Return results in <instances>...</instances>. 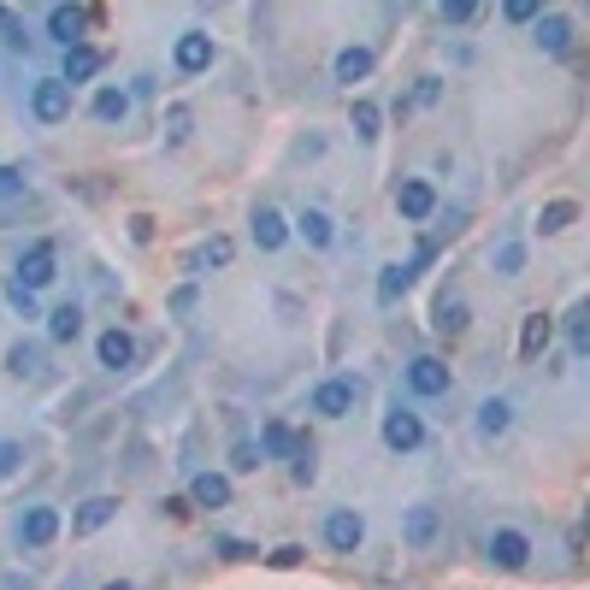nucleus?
<instances>
[{
	"instance_id": "f257e3e1",
	"label": "nucleus",
	"mask_w": 590,
	"mask_h": 590,
	"mask_svg": "<svg viewBox=\"0 0 590 590\" xmlns=\"http://www.w3.org/2000/svg\"><path fill=\"white\" fill-rule=\"evenodd\" d=\"M213 60H219V41H213L207 31H183L178 41H171V65H178V77H201V71H213Z\"/></svg>"
},
{
	"instance_id": "f03ea898",
	"label": "nucleus",
	"mask_w": 590,
	"mask_h": 590,
	"mask_svg": "<svg viewBox=\"0 0 590 590\" xmlns=\"http://www.w3.org/2000/svg\"><path fill=\"white\" fill-rule=\"evenodd\" d=\"M60 278V249H53V242H31V249H24V261H19V278L12 284H24V290H48V284Z\"/></svg>"
},
{
	"instance_id": "7ed1b4c3",
	"label": "nucleus",
	"mask_w": 590,
	"mask_h": 590,
	"mask_svg": "<svg viewBox=\"0 0 590 590\" xmlns=\"http://www.w3.org/2000/svg\"><path fill=\"white\" fill-rule=\"evenodd\" d=\"M420 443H425V420H420L413 408H401V401H396V408L384 413V449H390V455H413Z\"/></svg>"
},
{
	"instance_id": "20e7f679",
	"label": "nucleus",
	"mask_w": 590,
	"mask_h": 590,
	"mask_svg": "<svg viewBox=\"0 0 590 590\" xmlns=\"http://www.w3.org/2000/svg\"><path fill=\"white\" fill-rule=\"evenodd\" d=\"M484 561H491V567H502V573H520L526 561H531V538H526V531L496 526L491 538H484Z\"/></svg>"
},
{
	"instance_id": "39448f33",
	"label": "nucleus",
	"mask_w": 590,
	"mask_h": 590,
	"mask_svg": "<svg viewBox=\"0 0 590 590\" xmlns=\"http://www.w3.org/2000/svg\"><path fill=\"white\" fill-rule=\"evenodd\" d=\"M366 543V520L354 508H330L325 514V550L330 555H354Z\"/></svg>"
},
{
	"instance_id": "423d86ee",
	"label": "nucleus",
	"mask_w": 590,
	"mask_h": 590,
	"mask_svg": "<svg viewBox=\"0 0 590 590\" xmlns=\"http://www.w3.org/2000/svg\"><path fill=\"white\" fill-rule=\"evenodd\" d=\"M60 508H48V502H36V508H24L19 514V543L24 550H48L53 538H60Z\"/></svg>"
},
{
	"instance_id": "0eeeda50",
	"label": "nucleus",
	"mask_w": 590,
	"mask_h": 590,
	"mask_svg": "<svg viewBox=\"0 0 590 590\" xmlns=\"http://www.w3.org/2000/svg\"><path fill=\"white\" fill-rule=\"evenodd\" d=\"M401 378H408V390H413V396H425V401H431V396H449V384H455V378H449V366H443L437 354H413Z\"/></svg>"
},
{
	"instance_id": "6e6552de",
	"label": "nucleus",
	"mask_w": 590,
	"mask_h": 590,
	"mask_svg": "<svg viewBox=\"0 0 590 590\" xmlns=\"http://www.w3.org/2000/svg\"><path fill=\"white\" fill-rule=\"evenodd\" d=\"M396 213H401L408 225H425L431 213H437V190H431L425 178H401V183H396Z\"/></svg>"
},
{
	"instance_id": "1a4fd4ad",
	"label": "nucleus",
	"mask_w": 590,
	"mask_h": 590,
	"mask_svg": "<svg viewBox=\"0 0 590 590\" xmlns=\"http://www.w3.org/2000/svg\"><path fill=\"white\" fill-rule=\"evenodd\" d=\"M95 361L107 372H131L136 366V337H131V330H119V325H107L95 337Z\"/></svg>"
},
{
	"instance_id": "9d476101",
	"label": "nucleus",
	"mask_w": 590,
	"mask_h": 590,
	"mask_svg": "<svg viewBox=\"0 0 590 590\" xmlns=\"http://www.w3.org/2000/svg\"><path fill=\"white\" fill-rule=\"evenodd\" d=\"M437 531H443V514L431 508V502H413V508L401 514V543H408V550H431Z\"/></svg>"
},
{
	"instance_id": "9b49d317",
	"label": "nucleus",
	"mask_w": 590,
	"mask_h": 590,
	"mask_svg": "<svg viewBox=\"0 0 590 590\" xmlns=\"http://www.w3.org/2000/svg\"><path fill=\"white\" fill-rule=\"evenodd\" d=\"M31 112H36L41 124H65L71 119V89H65L60 77H41L36 89H31Z\"/></svg>"
},
{
	"instance_id": "f8f14e48",
	"label": "nucleus",
	"mask_w": 590,
	"mask_h": 590,
	"mask_svg": "<svg viewBox=\"0 0 590 590\" xmlns=\"http://www.w3.org/2000/svg\"><path fill=\"white\" fill-rule=\"evenodd\" d=\"M354 401H361V384H354V378H325L320 390H313V413L342 420V413H354Z\"/></svg>"
},
{
	"instance_id": "ddd939ff",
	"label": "nucleus",
	"mask_w": 590,
	"mask_h": 590,
	"mask_svg": "<svg viewBox=\"0 0 590 590\" xmlns=\"http://www.w3.org/2000/svg\"><path fill=\"white\" fill-rule=\"evenodd\" d=\"M100 19V12H89V7H48V36L60 41V48H77L83 41V31Z\"/></svg>"
},
{
	"instance_id": "4468645a",
	"label": "nucleus",
	"mask_w": 590,
	"mask_h": 590,
	"mask_svg": "<svg viewBox=\"0 0 590 590\" xmlns=\"http://www.w3.org/2000/svg\"><path fill=\"white\" fill-rule=\"evenodd\" d=\"M100 65H107V53L89 48V41H77V48H65V65H60V83L65 89H77V83L100 77Z\"/></svg>"
},
{
	"instance_id": "2eb2a0df",
	"label": "nucleus",
	"mask_w": 590,
	"mask_h": 590,
	"mask_svg": "<svg viewBox=\"0 0 590 590\" xmlns=\"http://www.w3.org/2000/svg\"><path fill=\"white\" fill-rule=\"evenodd\" d=\"M190 508H207V514H219V508H230V479L225 472H195L190 479Z\"/></svg>"
},
{
	"instance_id": "dca6fc26",
	"label": "nucleus",
	"mask_w": 590,
	"mask_h": 590,
	"mask_svg": "<svg viewBox=\"0 0 590 590\" xmlns=\"http://www.w3.org/2000/svg\"><path fill=\"white\" fill-rule=\"evenodd\" d=\"M112 520H119V496H89L77 514H71V531H77V538H95V531H107Z\"/></svg>"
},
{
	"instance_id": "f3484780",
	"label": "nucleus",
	"mask_w": 590,
	"mask_h": 590,
	"mask_svg": "<svg viewBox=\"0 0 590 590\" xmlns=\"http://www.w3.org/2000/svg\"><path fill=\"white\" fill-rule=\"evenodd\" d=\"M290 242V225H284L278 207H254V249L261 254H278Z\"/></svg>"
},
{
	"instance_id": "a211bd4d",
	"label": "nucleus",
	"mask_w": 590,
	"mask_h": 590,
	"mask_svg": "<svg viewBox=\"0 0 590 590\" xmlns=\"http://www.w3.org/2000/svg\"><path fill=\"white\" fill-rule=\"evenodd\" d=\"M372 65H378V53H372V48H342L337 60H330V77L354 89V83H366V77H372Z\"/></svg>"
},
{
	"instance_id": "6ab92c4d",
	"label": "nucleus",
	"mask_w": 590,
	"mask_h": 590,
	"mask_svg": "<svg viewBox=\"0 0 590 590\" xmlns=\"http://www.w3.org/2000/svg\"><path fill=\"white\" fill-rule=\"evenodd\" d=\"M472 325V308L460 296H437V308H431V330L437 337H460V330Z\"/></svg>"
},
{
	"instance_id": "aec40b11",
	"label": "nucleus",
	"mask_w": 590,
	"mask_h": 590,
	"mask_svg": "<svg viewBox=\"0 0 590 590\" xmlns=\"http://www.w3.org/2000/svg\"><path fill=\"white\" fill-rule=\"evenodd\" d=\"M550 337H555L550 313H526V320H520V361H538V354L550 349Z\"/></svg>"
},
{
	"instance_id": "412c9836",
	"label": "nucleus",
	"mask_w": 590,
	"mask_h": 590,
	"mask_svg": "<svg viewBox=\"0 0 590 590\" xmlns=\"http://www.w3.org/2000/svg\"><path fill=\"white\" fill-rule=\"evenodd\" d=\"M531 24H538L531 36H538V48H543V53H567V48H573V24L561 19V12H538Z\"/></svg>"
},
{
	"instance_id": "4be33fe9",
	"label": "nucleus",
	"mask_w": 590,
	"mask_h": 590,
	"mask_svg": "<svg viewBox=\"0 0 590 590\" xmlns=\"http://www.w3.org/2000/svg\"><path fill=\"white\" fill-rule=\"evenodd\" d=\"M254 443H261V455H266V460H290V455L301 449V437H296V431L284 425V420H266Z\"/></svg>"
},
{
	"instance_id": "5701e85b",
	"label": "nucleus",
	"mask_w": 590,
	"mask_h": 590,
	"mask_svg": "<svg viewBox=\"0 0 590 590\" xmlns=\"http://www.w3.org/2000/svg\"><path fill=\"white\" fill-rule=\"evenodd\" d=\"M508 425H514V401L508 396H491V401H479V437H508Z\"/></svg>"
},
{
	"instance_id": "b1692460",
	"label": "nucleus",
	"mask_w": 590,
	"mask_h": 590,
	"mask_svg": "<svg viewBox=\"0 0 590 590\" xmlns=\"http://www.w3.org/2000/svg\"><path fill=\"white\" fill-rule=\"evenodd\" d=\"M89 112H95V124H124V119H131V95H124V89H112V83H107V89H95Z\"/></svg>"
},
{
	"instance_id": "393cba45",
	"label": "nucleus",
	"mask_w": 590,
	"mask_h": 590,
	"mask_svg": "<svg viewBox=\"0 0 590 590\" xmlns=\"http://www.w3.org/2000/svg\"><path fill=\"white\" fill-rule=\"evenodd\" d=\"M296 230L313 242V249H330V242H337V225H330V213H325V207H301Z\"/></svg>"
},
{
	"instance_id": "a878e982",
	"label": "nucleus",
	"mask_w": 590,
	"mask_h": 590,
	"mask_svg": "<svg viewBox=\"0 0 590 590\" xmlns=\"http://www.w3.org/2000/svg\"><path fill=\"white\" fill-rule=\"evenodd\" d=\"M48 337L53 342H77L83 337V308L77 301H60V308L48 313Z\"/></svg>"
},
{
	"instance_id": "bb28decb",
	"label": "nucleus",
	"mask_w": 590,
	"mask_h": 590,
	"mask_svg": "<svg viewBox=\"0 0 590 590\" xmlns=\"http://www.w3.org/2000/svg\"><path fill=\"white\" fill-rule=\"evenodd\" d=\"M573 219H579V201H567V195H561V201H543V207H538V230H543V237H561Z\"/></svg>"
},
{
	"instance_id": "cd10ccee",
	"label": "nucleus",
	"mask_w": 590,
	"mask_h": 590,
	"mask_svg": "<svg viewBox=\"0 0 590 590\" xmlns=\"http://www.w3.org/2000/svg\"><path fill=\"white\" fill-rule=\"evenodd\" d=\"M491 266L502 272V278H520V266H526V242H520V237H502L496 249H491Z\"/></svg>"
},
{
	"instance_id": "c85d7f7f",
	"label": "nucleus",
	"mask_w": 590,
	"mask_h": 590,
	"mask_svg": "<svg viewBox=\"0 0 590 590\" xmlns=\"http://www.w3.org/2000/svg\"><path fill=\"white\" fill-rule=\"evenodd\" d=\"M7 372H12V378H36V372H41V349H36V342H12V349H7Z\"/></svg>"
},
{
	"instance_id": "c756f323",
	"label": "nucleus",
	"mask_w": 590,
	"mask_h": 590,
	"mask_svg": "<svg viewBox=\"0 0 590 590\" xmlns=\"http://www.w3.org/2000/svg\"><path fill=\"white\" fill-rule=\"evenodd\" d=\"M408 284H413L408 266H384V272H378V301H384V308H396V301L408 296Z\"/></svg>"
},
{
	"instance_id": "7c9ffc66",
	"label": "nucleus",
	"mask_w": 590,
	"mask_h": 590,
	"mask_svg": "<svg viewBox=\"0 0 590 590\" xmlns=\"http://www.w3.org/2000/svg\"><path fill=\"white\" fill-rule=\"evenodd\" d=\"M230 254H237V242H230V237H207V242L190 254V266H195V272H201V266H230Z\"/></svg>"
},
{
	"instance_id": "2f4dec72",
	"label": "nucleus",
	"mask_w": 590,
	"mask_h": 590,
	"mask_svg": "<svg viewBox=\"0 0 590 590\" xmlns=\"http://www.w3.org/2000/svg\"><path fill=\"white\" fill-rule=\"evenodd\" d=\"M261 467H266V455H261V443H254V437L230 443V472H261Z\"/></svg>"
},
{
	"instance_id": "473e14b6",
	"label": "nucleus",
	"mask_w": 590,
	"mask_h": 590,
	"mask_svg": "<svg viewBox=\"0 0 590 590\" xmlns=\"http://www.w3.org/2000/svg\"><path fill=\"white\" fill-rule=\"evenodd\" d=\"M378 119H384V112L372 107V100H354L349 124H354V136H361V142H378Z\"/></svg>"
},
{
	"instance_id": "72a5a7b5",
	"label": "nucleus",
	"mask_w": 590,
	"mask_h": 590,
	"mask_svg": "<svg viewBox=\"0 0 590 590\" xmlns=\"http://www.w3.org/2000/svg\"><path fill=\"white\" fill-rule=\"evenodd\" d=\"M567 342H573V354H590V308L585 301L567 313Z\"/></svg>"
},
{
	"instance_id": "f704fd0d",
	"label": "nucleus",
	"mask_w": 590,
	"mask_h": 590,
	"mask_svg": "<svg viewBox=\"0 0 590 590\" xmlns=\"http://www.w3.org/2000/svg\"><path fill=\"white\" fill-rule=\"evenodd\" d=\"M290 479H296V484H313V479H320V467H313V443H308V437H301V449L290 455Z\"/></svg>"
},
{
	"instance_id": "c9c22d12",
	"label": "nucleus",
	"mask_w": 590,
	"mask_h": 590,
	"mask_svg": "<svg viewBox=\"0 0 590 590\" xmlns=\"http://www.w3.org/2000/svg\"><path fill=\"white\" fill-rule=\"evenodd\" d=\"M484 19V7H472V0H449L443 7V24H455V31H467V24H479Z\"/></svg>"
},
{
	"instance_id": "e433bc0d",
	"label": "nucleus",
	"mask_w": 590,
	"mask_h": 590,
	"mask_svg": "<svg viewBox=\"0 0 590 590\" xmlns=\"http://www.w3.org/2000/svg\"><path fill=\"white\" fill-rule=\"evenodd\" d=\"M213 555H225V561H261V550L242 543V538H213Z\"/></svg>"
},
{
	"instance_id": "4c0bfd02",
	"label": "nucleus",
	"mask_w": 590,
	"mask_h": 590,
	"mask_svg": "<svg viewBox=\"0 0 590 590\" xmlns=\"http://www.w3.org/2000/svg\"><path fill=\"white\" fill-rule=\"evenodd\" d=\"M190 131H195V112H190V107H171V112H166V142H183Z\"/></svg>"
},
{
	"instance_id": "58836bf2",
	"label": "nucleus",
	"mask_w": 590,
	"mask_h": 590,
	"mask_svg": "<svg viewBox=\"0 0 590 590\" xmlns=\"http://www.w3.org/2000/svg\"><path fill=\"white\" fill-rule=\"evenodd\" d=\"M19 467H24V443L19 437H0V479H12Z\"/></svg>"
},
{
	"instance_id": "ea45409f",
	"label": "nucleus",
	"mask_w": 590,
	"mask_h": 590,
	"mask_svg": "<svg viewBox=\"0 0 590 590\" xmlns=\"http://www.w3.org/2000/svg\"><path fill=\"white\" fill-rule=\"evenodd\" d=\"M0 36H7V48H31V36H24V24L12 19V7H0Z\"/></svg>"
},
{
	"instance_id": "a19ab883",
	"label": "nucleus",
	"mask_w": 590,
	"mask_h": 590,
	"mask_svg": "<svg viewBox=\"0 0 590 590\" xmlns=\"http://www.w3.org/2000/svg\"><path fill=\"white\" fill-rule=\"evenodd\" d=\"M437 100H443V77H420V89H413L408 107H437Z\"/></svg>"
},
{
	"instance_id": "79ce46f5",
	"label": "nucleus",
	"mask_w": 590,
	"mask_h": 590,
	"mask_svg": "<svg viewBox=\"0 0 590 590\" xmlns=\"http://www.w3.org/2000/svg\"><path fill=\"white\" fill-rule=\"evenodd\" d=\"M7 301H12V308H19V313H24V320H41V313H36V296L24 290V284H7Z\"/></svg>"
},
{
	"instance_id": "37998d69",
	"label": "nucleus",
	"mask_w": 590,
	"mask_h": 590,
	"mask_svg": "<svg viewBox=\"0 0 590 590\" xmlns=\"http://www.w3.org/2000/svg\"><path fill=\"white\" fill-rule=\"evenodd\" d=\"M266 561H272V567H301V561H308V550H301V543H284V550H272Z\"/></svg>"
},
{
	"instance_id": "c03bdc74",
	"label": "nucleus",
	"mask_w": 590,
	"mask_h": 590,
	"mask_svg": "<svg viewBox=\"0 0 590 590\" xmlns=\"http://www.w3.org/2000/svg\"><path fill=\"white\" fill-rule=\"evenodd\" d=\"M502 19H508V24H531V19H538V7H531V0H508Z\"/></svg>"
},
{
	"instance_id": "a18cd8bd",
	"label": "nucleus",
	"mask_w": 590,
	"mask_h": 590,
	"mask_svg": "<svg viewBox=\"0 0 590 590\" xmlns=\"http://www.w3.org/2000/svg\"><path fill=\"white\" fill-rule=\"evenodd\" d=\"M24 190V171L19 166H0V195H19Z\"/></svg>"
},
{
	"instance_id": "49530a36",
	"label": "nucleus",
	"mask_w": 590,
	"mask_h": 590,
	"mask_svg": "<svg viewBox=\"0 0 590 590\" xmlns=\"http://www.w3.org/2000/svg\"><path fill=\"white\" fill-rule=\"evenodd\" d=\"M100 590H136L131 579H112V585H100Z\"/></svg>"
}]
</instances>
